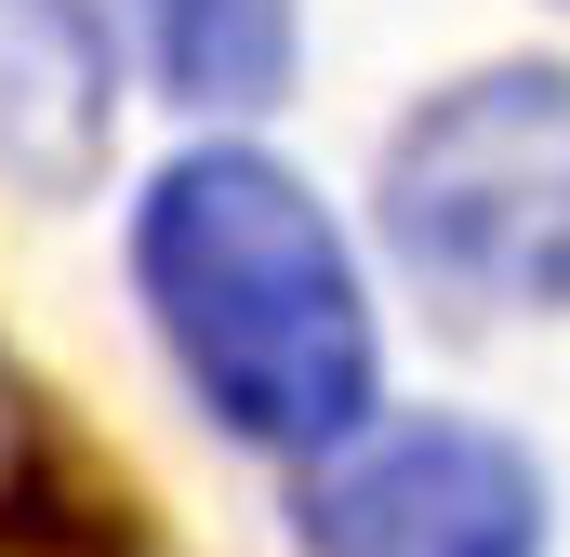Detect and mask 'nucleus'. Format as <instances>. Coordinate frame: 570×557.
<instances>
[{"mask_svg": "<svg viewBox=\"0 0 570 557\" xmlns=\"http://www.w3.org/2000/svg\"><path fill=\"white\" fill-rule=\"evenodd\" d=\"M27 505V399H13V372H0V518Z\"/></svg>", "mask_w": 570, "mask_h": 557, "instance_id": "obj_7", "label": "nucleus"}, {"mask_svg": "<svg viewBox=\"0 0 570 557\" xmlns=\"http://www.w3.org/2000/svg\"><path fill=\"white\" fill-rule=\"evenodd\" d=\"M558 13H570V0H558Z\"/></svg>", "mask_w": 570, "mask_h": 557, "instance_id": "obj_8", "label": "nucleus"}, {"mask_svg": "<svg viewBox=\"0 0 570 557\" xmlns=\"http://www.w3.org/2000/svg\"><path fill=\"white\" fill-rule=\"evenodd\" d=\"M146 53H159L173 107L253 120L292 94V0H146Z\"/></svg>", "mask_w": 570, "mask_h": 557, "instance_id": "obj_5", "label": "nucleus"}, {"mask_svg": "<svg viewBox=\"0 0 570 557\" xmlns=\"http://www.w3.org/2000/svg\"><path fill=\"white\" fill-rule=\"evenodd\" d=\"M385 253L464 319H570V67L504 53L438 80L372 173Z\"/></svg>", "mask_w": 570, "mask_h": 557, "instance_id": "obj_2", "label": "nucleus"}, {"mask_svg": "<svg viewBox=\"0 0 570 557\" xmlns=\"http://www.w3.org/2000/svg\"><path fill=\"white\" fill-rule=\"evenodd\" d=\"M120 53L94 0H0V173L27 199H67L107 173Z\"/></svg>", "mask_w": 570, "mask_h": 557, "instance_id": "obj_4", "label": "nucleus"}, {"mask_svg": "<svg viewBox=\"0 0 570 557\" xmlns=\"http://www.w3.org/2000/svg\"><path fill=\"white\" fill-rule=\"evenodd\" d=\"M134 292L186 372V399L239 451L318 465L372 424V372H385L372 292L292 159L239 134L173 146L134 199Z\"/></svg>", "mask_w": 570, "mask_h": 557, "instance_id": "obj_1", "label": "nucleus"}, {"mask_svg": "<svg viewBox=\"0 0 570 557\" xmlns=\"http://www.w3.org/2000/svg\"><path fill=\"white\" fill-rule=\"evenodd\" d=\"M0 557H120L94 518H67V505H13L0 518Z\"/></svg>", "mask_w": 570, "mask_h": 557, "instance_id": "obj_6", "label": "nucleus"}, {"mask_svg": "<svg viewBox=\"0 0 570 557\" xmlns=\"http://www.w3.org/2000/svg\"><path fill=\"white\" fill-rule=\"evenodd\" d=\"M544 465L478 412H385L292 491V557H544Z\"/></svg>", "mask_w": 570, "mask_h": 557, "instance_id": "obj_3", "label": "nucleus"}]
</instances>
